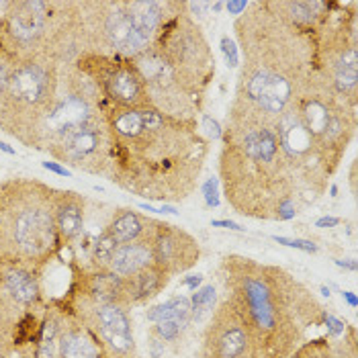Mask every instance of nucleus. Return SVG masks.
<instances>
[{"label":"nucleus","instance_id":"f257e3e1","mask_svg":"<svg viewBox=\"0 0 358 358\" xmlns=\"http://www.w3.org/2000/svg\"><path fill=\"white\" fill-rule=\"evenodd\" d=\"M107 180L150 203L176 205L196 191L211 141L196 121H182L154 107L121 109L107 103Z\"/></svg>","mask_w":358,"mask_h":358},{"label":"nucleus","instance_id":"f03ea898","mask_svg":"<svg viewBox=\"0 0 358 358\" xmlns=\"http://www.w3.org/2000/svg\"><path fill=\"white\" fill-rule=\"evenodd\" d=\"M220 180L234 213L289 221L309 207L285 158L276 115L234 94L221 129Z\"/></svg>","mask_w":358,"mask_h":358},{"label":"nucleus","instance_id":"7ed1b4c3","mask_svg":"<svg viewBox=\"0 0 358 358\" xmlns=\"http://www.w3.org/2000/svg\"><path fill=\"white\" fill-rule=\"evenodd\" d=\"M234 31L244 57L236 96L278 117L317 70L320 33L287 21L271 0L248 2Z\"/></svg>","mask_w":358,"mask_h":358},{"label":"nucleus","instance_id":"20e7f679","mask_svg":"<svg viewBox=\"0 0 358 358\" xmlns=\"http://www.w3.org/2000/svg\"><path fill=\"white\" fill-rule=\"evenodd\" d=\"M225 299L242 313L275 358H289L324 324V307L289 271L242 254L221 258Z\"/></svg>","mask_w":358,"mask_h":358},{"label":"nucleus","instance_id":"39448f33","mask_svg":"<svg viewBox=\"0 0 358 358\" xmlns=\"http://www.w3.org/2000/svg\"><path fill=\"white\" fill-rule=\"evenodd\" d=\"M105 109L107 101L96 84L74 64H62L57 94L41 129L39 150L86 174L107 176L109 125Z\"/></svg>","mask_w":358,"mask_h":358},{"label":"nucleus","instance_id":"423d86ee","mask_svg":"<svg viewBox=\"0 0 358 358\" xmlns=\"http://www.w3.org/2000/svg\"><path fill=\"white\" fill-rule=\"evenodd\" d=\"M59 248L54 187L39 178L0 182V260L43 271Z\"/></svg>","mask_w":358,"mask_h":358},{"label":"nucleus","instance_id":"0eeeda50","mask_svg":"<svg viewBox=\"0 0 358 358\" xmlns=\"http://www.w3.org/2000/svg\"><path fill=\"white\" fill-rule=\"evenodd\" d=\"M0 45L17 62L74 64L84 54L78 2L10 0L0 27Z\"/></svg>","mask_w":358,"mask_h":358},{"label":"nucleus","instance_id":"6e6552de","mask_svg":"<svg viewBox=\"0 0 358 358\" xmlns=\"http://www.w3.org/2000/svg\"><path fill=\"white\" fill-rule=\"evenodd\" d=\"M174 0H94L78 2L84 54L134 59L148 50L164 25Z\"/></svg>","mask_w":358,"mask_h":358},{"label":"nucleus","instance_id":"1a4fd4ad","mask_svg":"<svg viewBox=\"0 0 358 358\" xmlns=\"http://www.w3.org/2000/svg\"><path fill=\"white\" fill-rule=\"evenodd\" d=\"M59 64L48 59L17 62L0 96V129L23 145L39 150L41 129L57 94Z\"/></svg>","mask_w":358,"mask_h":358},{"label":"nucleus","instance_id":"9d476101","mask_svg":"<svg viewBox=\"0 0 358 358\" xmlns=\"http://www.w3.org/2000/svg\"><path fill=\"white\" fill-rule=\"evenodd\" d=\"M154 45L164 55L180 88L205 107L209 86L215 78V57L201 25L187 13L185 2L174 0Z\"/></svg>","mask_w":358,"mask_h":358},{"label":"nucleus","instance_id":"9b49d317","mask_svg":"<svg viewBox=\"0 0 358 358\" xmlns=\"http://www.w3.org/2000/svg\"><path fill=\"white\" fill-rule=\"evenodd\" d=\"M317 72L352 109L358 107L357 4L334 2L330 19L317 39Z\"/></svg>","mask_w":358,"mask_h":358},{"label":"nucleus","instance_id":"f8f14e48","mask_svg":"<svg viewBox=\"0 0 358 358\" xmlns=\"http://www.w3.org/2000/svg\"><path fill=\"white\" fill-rule=\"evenodd\" d=\"M74 66L96 84L103 99L121 109H143L152 107L145 84L138 68L127 57L101 54H83Z\"/></svg>","mask_w":358,"mask_h":358},{"label":"nucleus","instance_id":"ddd939ff","mask_svg":"<svg viewBox=\"0 0 358 358\" xmlns=\"http://www.w3.org/2000/svg\"><path fill=\"white\" fill-rule=\"evenodd\" d=\"M201 358H275L225 297L213 309L201 338Z\"/></svg>","mask_w":358,"mask_h":358},{"label":"nucleus","instance_id":"4468645a","mask_svg":"<svg viewBox=\"0 0 358 358\" xmlns=\"http://www.w3.org/2000/svg\"><path fill=\"white\" fill-rule=\"evenodd\" d=\"M68 309L101 340L109 357H136L134 320L127 307L109 301H94L72 291Z\"/></svg>","mask_w":358,"mask_h":358},{"label":"nucleus","instance_id":"2eb2a0df","mask_svg":"<svg viewBox=\"0 0 358 358\" xmlns=\"http://www.w3.org/2000/svg\"><path fill=\"white\" fill-rule=\"evenodd\" d=\"M152 254L154 264L172 278L196 266L201 260V246L199 240L187 229L160 221L152 236Z\"/></svg>","mask_w":358,"mask_h":358},{"label":"nucleus","instance_id":"dca6fc26","mask_svg":"<svg viewBox=\"0 0 358 358\" xmlns=\"http://www.w3.org/2000/svg\"><path fill=\"white\" fill-rule=\"evenodd\" d=\"M148 322L152 324L150 338L166 344H176L185 338L191 324V299L176 295L162 305H156L148 311Z\"/></svg>","mask_w":358,"mask_h":358},{"label":"nucleus","instance_id":"f3484780","mask_svg":"<svg viewBox=\"0 0 358 358\" xmlns=\"http://www.w3.org/2000/svg\"><path fill=\"white\" fill-rule=\"evenodd\" d=\"M0 295L27 309L45 307L41 301V268L0 260Z\"/></svg>","mask_w":358,"mask_h":358},{"label":"nucleus","instance_id":"a211bd4d","mask_svg":"<svg viewBox=\"0 0 358 358\" xmlns=\"http://www.w3.org/2000/svg\"><path fill=\"white\" fill-rule=\"evenodd\" d=\"M107 350L101 340L84 326L83 322L68 309L62 317L57 334L54 358H107Z\"/></svg>","mask_w":358,"mask_h":358},{"label":"nucleus","instance_id":"6ab92c4d","mask_svg":"<svg viewBox=\"0 0 358 358\" xmlns=\"http://www.w3.org/2000/svg\"><path fill=\"white\" fill-rule=\"evenodd\" d=\"M88 201L80 193L54 189V220L59 236V246L76 244L84 234Z\"/></svg>","mask_w":358,"mask_h":358},{"label":"nucleus","instance_id":"aec40b11","mask_svg":"<svg viewBox=\"0 0 358 358\" xmlns=\"http://www.w3.org/2000/svg\"><path fill=\"white\" fill-rule=\"evenodd\" d=\"M160 225L158 220H152L143 213H139L131 207H115L110 213V220L107 223V234L117 242V246L138 242V240H148L154 236L156 227Z\"/></svg>","mask_w":358,"mask_h":358},{"label":"nucleus","instance_id":"412c9836","mask_svg":"<svg viewBox=\"0 0 358 358\" xmlns=\"http://www.w3.org/2000/svg\"><path fill=\"white\" fill-rule=\"evenodd\" d=\"M275 10L297 27L320 33L330 19L334 2L326 0H271Z\"/></svg>","mask_w":358,"mask_h":358},{"label":"nucleus","instance_id":"4be33fe9","mask_svg":"<svg viewBox=\"0 0 358 358\" xmlns=\"http://www.w3.org/2000/svg\"><path fill=\"white\" fill-rule=\"evenodd\" d=\"M170 282V276L156 264L139 271L138 275L123 278V299L125 305L131 309L136 305H143L156 299Z\"/></svg>","mask_w":358,"mask_h":358},{"label":"nucleus","instance_id":"5701e85b","mask_svg":"<svg viewBox=\"0 0 358 358\" xmlns=\"http://www.w3.org/2000/svg\"><path fill=\"white\" fill-rule=\"evenodd\" d=\"M154 264V254H152V238L148 240H138L123 244L115 250L113 258L109 262V268L113 275L127 278L131 275H138L139 271L148 268Z\"/></svg>","mask_w":358,"mask_h":358},{"label":"nucleus","instance_id":"b1692460","mask_svg":"<svg viewBox=\"0 0 358 358\" xmlns=\"http://www.w3.org/2000/svg\"><path fill=\"white\" fill-rule=\"evenodd\" d=\"M215 303H217V291L213 285H205L203 289H199L191 299V324L201 326L203 322H207L213 309L217 307Z\"/></svg>","mask_w":358,"mask_h":358},{"label":"nucleus","instance_id":"393cba45","mask_svg":"<svg viewBox=\"0 0 358 358\" xmlns=\"http://www.w3.org/2000/svg\"><path fill=\"white\" fill-rule=\"evenodd\" d=\"M289 358H331L330 338H309Z\"/></svg>","mask_w":358,"mask_h":358},{"label":"nucleus","instance_id":"a878e982","mask_svg":"<svg viewBox=\"0 0 358 358\" xmlns=\"http://www.w3.org/2000/svg\"><path fill=\"white\" fill-rule=\"evenodd\" d=\"M331 358H358L355 328L346 326L344 334H340V338L331 342Z\"/></svg>","mask_w":358,"mask_h":358},{"label":"nucleus","instance_id":"bb28decb","mask_svg":"<svg viewBox=\"0 0 358 358\" xmlns=\"http://www.w3.org/2000/svg\"><path fill=\"white\" fill-rule=\"evenodd\" d=\"M221 52H223V57H225L227 68H236V66L240 64L238 48H236V43H234V39H231V37H227V35H223V37H221Z\"/></svg>","mask_w":358,"mask_h":358},{"label":"nucleus","instance_id":"cd10ccee","mask_svg":"<svg viewBox=\"0 0 358 358\" xmlns=\"http://www.w3.org/2000/svg\"><path fill=\"white\" fill-rule=\"evenodd\" d=\"M203 193H205V203L207 207H220V178L211 176L205 185H203Z\"/></svg>","mask_w":358,"mask_h":358},{"label":"nucleus","instance_id":"c85d7f7f","mask_svg":"<svg viewBox=\"0 0 358 358\" xmlns=\"http://www.w3.org/2000/svg\"><path fill=\"white\" fill-rule=\"evenodd\" d=\"M275 242L278 244H282V246H289V248H297V250H303V252H317V246L313 244V242H309V240H291V238H278L275 236Z\"/></svg>","mask_w":358,"mask_h":358},{"label":"nucleus","instance_id":"c756f323","mask_svg":"<svg viewBox=\"0 0 358 358\" xmlns=\"http://www.w3.org/2000/svg\"><path fill=\"white\" fill-rule=\"evenodd\" d=\"M324 324L328 326V336H340V334H344V330H346V324L344 322L336 320L334 315L326 313V311H324Z\"/></svg>","mask_w":358,"mask_h":358},{"label":"nucleus","instance_id":"7c9ffc66","mask_svg":"<svg viewBox=\"0 0 358 358\" xmlns=\"http://www.w3.org/2000/svg\"><path fill=\"white\" fill-rule=\"evenodd\" d=\"M223 6L227 8V13H229V15L240 17V15L248 8V2H246V0H229V2H225Z\"/></svg>","mask_w":358,"mask_h":358},{"label":"nucleus","instance_id":"2f4dec72","mask_svg":"<svg viewBox=\"0 0 358 358\" xmlns=\"http://www.w3.org/2000/svg\"><path fill=\"white\" fill-rule=\"evenodd\" d=\"M211 225L215 227H227V229H236V231H244V227L240 223H234V221H211Z\"/></svg>","mask_w":358,"mask_h":358},{"label":"nucleus","instance_id":"473e14b6","mask_svg":"<svg viewBox=\"0 0 358 358\" xmlns=\"http://www.w3.org/2000/svg\"><path fill=\"white\" fill-rule=\"evenodd\" d=\"M43 168H48V170H54L55 174H59V176H68L70 172L64 168V166H59L57 162H43Z\"/></svg>","mask_w":358,"mask_h":358},{"label":"nucleus","instance_id":"72a5a7b5","mask_svg":"<svg viewBox=\"0 0 358 358\" xmlns=\"http://www.w3.org/2000/svg\"><path fill=\"white\" fill-rule=\"evenodd\" d=\"M315 225L317 227H336V225H340V220L338 217H322L315 221Z\"/></svg>","mask_w":358,"mask_h":358},{"label":"nucleus","instance_id":"f704fd0d","mask_svg":"<svg viewBox=\"0 0 358 358\" xmlns=\"http://www.w3.org/2000/svg\"><path fill=\"white\" fill-rule=\"evenodd\" d=\"M8 6H10V0H0V27L6 19V13H8Z\"/></svg>","mask_w":358,"mask_h":358},{"label":"nucleus","instance_id":"c9c22d12","mask_svg":"<svg viewBox=\"0 0 358 358\" xmlns=\"http://www.w3.org/2000/svg\"><path fill=\"white\" fill-rule=\"evenodd\" d=\"M201 280H203V275L189 276V278H185V285H189L191 289H196V287L201 285Z\"/></svg>","mask_w":358,"mask_h":358},{"label":"nucleus","instance_id":"e433bc0d","mask_svg":"<svg viewBox=\"0 0 358 358\" xmlns=\"http://www.w3.org/2000/svg\"><path fill=\"white\" fill-rule=\"evenodd\" d=\"M13 358H37V357H35V350H21V352H15Z\"/></svg>","mask_w":358,"mask_h":358},{"label":"nucleus","instance_id":"4c0bfd02","mask_svg":"<svg viewBox=\"0 0 358 358\" xmlns=\"http://www.w3.org/2000/svg\"><path fill=\"white\" fill-rule=\"evenodd\" d=\"M342 297H344V299H346L348 303L352 305V307H357V297H355L352 293H342Z\"/></svg>","mask_w":358,"mask_h":358},{"label":"nucleus","instance_id":"58836bf2","mask_svg":"<svg viewBox=\"0 0 358 358\" xmlns=\"http://www.w3.org/2000/svg\"><path fill=\"white\" fill-rule=\"evenodd\" d=\"M338 264H340V266H346V268H352V271L357 268V264H355V262H340V260H338Z\"/></svg>","mask_w":358,"mask_h":358},{"label":"nucleus","instance_id":"ea45409f","mask_svg":"<svg viewBox=\"0 0 358 358\" xmlns=\"http://www.w3.org/2000/svg\"><path fill=\"white\" fill-rule=\"evenodd\" d=\"M0 150H4L6 154H15V150H13V148H8V145H6V143H2V141H0Z\"/></svg>","mask_w":358,"mask_h":358},{"label":"nucleus","instance_id":"a19ab883","mask_svg":"<svg viewBox=\"0 0 358 358\" xmlns=\"http://www.w3.org/2000/svg\"><path fill=\"white\" fill-rule=\"evenodd\" d=\"M0 358H13V355H8V352H2V350H0Z\"/></svg>","mask_w":358,"mask_h":358},{"label":"nucleus","instance_id":"79ce46f5","mask_svg":"<svg viewBox=\"0 0 358 358\" xmlns=\"http://www.w3.org/2000/svg\"><path fill=\"white\" fill-rule=\"evenodd\" d=\"M107 358H119V357H107ZM127 358H134V357H127Z\"/></svg>","mask_w":358,"mask_h":358},{"label":"nucleus","instance_id":"37998d69","mask_svg":"<svg viewBox=\"0 0 358 358\" xmlns=\"http://www.w3.org/2000/svg\"><path fill=\"white\" fill-rule=\"evenodd\" d=\"M134 358H138V357H134Z\"/></svg>","mask_w":358,"mask_h":358}]
</instances>
